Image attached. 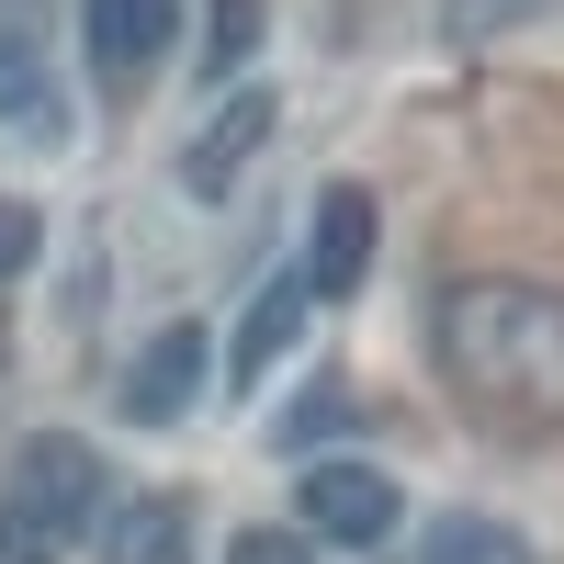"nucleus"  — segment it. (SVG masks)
Instances as JSON below:
<instances>
[{"label": "nucleus", "instance_id": "11", "mask_svg": "<svg viewBox=\"0 0 564 564\" xmlns=\"http://www.w3.org/2000/svg\"><path fill=\"white\" fill-rule=\"evenodd\" d=\"M417 564H531V542L497 531V520H475V508H452V520L417 531Z\"/></svg>", "mask_w": 564, "mask_h": 564}, {"label": "nucleus", "instance_id": "10", "mask_svg": "<svg viewBox=\"0 0 564 564\" xmlns=\"http://www.w3.org/2000/svg\"><path fill=\"white\" fill-rule=\"evenodd\" d=\"M305 305H316V294H305V271H294V282H271V294L249 305V327H238V350H226V372H238V384H249V372H271V350L305 327Z\"/></svg>", "mask_w": 564, "mask_h": 564}, {"label": "nucleus", "instance_id": "9", "mask_svg": "<svg viewBox=\"0 0 564 564\" xmlns=\"http://www.w3.org/2000/svg\"><path fill=\"white\" fill-rule=\"evenodd\" d=\"M0 124L34 135V148H57V135H68V102H57V79H45V57L12 45V34H0Z\"/></svg>", "mask_w": 564, "mask_h": 564}, {"label": "nucleus", "instance_id": "12", "mask_svg": "<svg viewBox=\"0 0 564 564\" xmlns=\"http://www.w3.org/2000/svg\"><path fill=\"white\" fill-rule=\"evenodd\" d=\"M249 57H260V0H215V57L204 68L226 79V68H249Z\"/></svg>", "mask_w": 564, "mask_h": 564}, {"label": "nucleus", "instance_id": "3", "mask_svg": "<svg viewBox=\"0 0 564 564\" xmlns=\"http://www.w3.org/2000/svg\"><path fill=\"white\" fill-rule=\"evenodd\" d=\"M395 520H406V497H395V475H372V463H316L305 475V531L316 542L372 553V542H395Z\"/></svg>", "mask_w": 564, "mask_h": 564}, {"label": "nucleus", "instance_id": "2", "mask_svg": "<svg viewBox=\"0 0 564 564\" xmlns=\"http://www.w3.org/2000/svg\"><path fill=\"white\" fill-rule=\"evenodd\" d=\"M102 452H90L79 430H34L23 452H12V475H0V520H23L34 542H79V531H102Z\"/></svg>", "mask_w": 564, "mask_h": 564}, {"label": "nucleus", "instance_id": "7", "mask_svg": "<svg viewBox=\"0 0 564 564\" xmlns=\"http://www.w3.org/2000/svg\"><path fill=\"white\" fill-rule=\"evenodd\" d=\"M271 124H282V102H271V90H238V102H226V113L204 124V148H193V159H181V181H193V193L215 204V193H226V181H238V170L260 159V135H271Z\"/></svg>", "mask_w": 564, "mask_h": 564}, {"label": "nucleus", "instance_id": "1", "mask_svg": "<svg viewBox=\"0 0 564 564\" xmlns=\"http://www.w3.org/2000/svg\"><path fill=\"white\" fill-rule=\"evenodd\" d=\"M430 361L486 430H564V282L463 271L430 305Z\"/></svg>", "mask_w": 564, "mask_h": 564}, {"label": "nucleus", "instance_id": "4", "mask_svg": "<svg viewBox=\"0 0 564 564\" xmlns=\"http://www.w3.org/2000/svg\"><path fill=\"white\" fill-rule=\"evenodd\" d=\"M204 361H215V339H204L193 316H170L159 339H148V350L124 361V417H135V430H170V417L193 406V384H204Z\"/></svg>", "mask_w": 564, "mask_h": 564}, {"label": "nucleus", "instance_id": "5", "mask_svg": "<svg viewBox=\"0 0 564 564\" xmlns=\"http://www.w3.org/2000/svg\"><path fill=\"white\" fill-rule=\"evenodd\" d=\"M79 23H90V68H102L113 90H135V79L170 57L181 0H79Z\"/></svg>", "mask_w": 564, "mask_h": 564}, {"label": "nucleus", "instance_id": "6", "mask_svg": "<svg viewBox=\"0 0 564 564\" xmlns=\"http://www.w3.org/2000/svg\"><path fill=\"white\" fill-rule=\"evenodd\" d=\"M372 271V193L361 181H327L316 193V249H305V294H350Z\"/></svg>", "mask_w": 564, "mask_h": 564}, {"label": "nucleus", "instance_id": "13", "mask_svg": "<svg viewBox=\"0 0 564 564\" xmlns=\"http://www.w3.org/2000/svg\"><path fill=\"white\" fill-rule=\"evenodd\" d=\"M327 542L316 531H238V542H226V564H316Z\"/></svg>", "mask_w": 564, "mask_h": 564}, {"label": "nucleus", "instance_id": "15", "mask_svg": "<svg viewBox=\"0 0 564 564\" xmlns=\"http://www.w3.org/2000/svg\"><path fill=\"white\" fill-rule=\"evenodd\" d=\"M0 564H57V542H34L23 520H0Z\"/></svg>", "mask_w": 564, "mask_h": 564}, {"label": "nucleus", "instance_id": "8", "mask_svg": "<svg viewBox=\"0 0 564 564\" xmlns=\"http://www.w3.org/2000/svg\"><path fill=\"white\" fill-rule=\"evenodd\" d=\"M102 564H193V508H181V497L102 508Z\"/></svg>", "mask_w": 564, "mask_h": 564}, {"label": "nucleus", "instance_id": "14", "mask_svg": "<svg viewBox=\"0 0 564 564\" xmlns=\"http://www.w3.org/2000/svg\"><path fill=\"white\" fill-rule=\"evenodd\" d=\"M34 249H45L34 204H12V193H0V282H12V271H34Z\"/></svg>", "mask_w": 564, "mask_h": 564}]
</instances>
